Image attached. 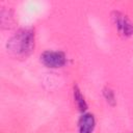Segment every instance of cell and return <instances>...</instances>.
I'll use <instances>...</instances> for the list:
<instances>
[{
    "instance_id": "8992f818",
    "label": "cell",
    "mask_w": 133,
    "mask_h": 133,
    "mask_svg": "<svg viewBox=\"0 0 133 133\" xmlns=\"http://www.w3.org/2000/svg\"><path fill=\"white\" fill-rule=\"evenodd\" d=\"M104 96H105L107 102H109L111 105H114V103H115V98H114L113 91H112L110 88L107 87V88L104 89Z\"/></svg>"
},
{
    "instance_id": "5b68a950",
    "label": "cell",
    "mask_w": 133,
    "mask_h": 133,
    "mask_svg": "<svg viewBox=\"0 0 133 133\" xmlns=\"http://www.w3.org/2000/svg\"><path fill=\"white\" fill-rule=\"evenodd\" d=\"M74 99H75L76 105L79 108V110L84 112L87 109V104H86L84 97L82 96V94H81V91L77 85H74Z\"/></svg>"
},
{
    "instance_id": "7a4b0ae2",
    "label": "cell",
    "mask_w": 133,
    "mask_h": 133,
    "mask_svg": "<svg viewBox=\"0 0 133 133\" xmlns=\"http://www.w3.org/2000/svg\"><path fill=\"white\" fill-rule=\"evenodd\" d=\"M41 60L42 62L51 69H56V68H61L62 65L65 64L66 57L63 52L61 51H45L41 55Z\"/></svg>"
},
{
    "instance_id": "3957f363",
    "label": "cell",
    "mask_w": 133,
    "mask_h": 133,
    "mask_svg": "<svg viewBox=\"0 0 133 133\" xmlns=\"http://www.w3.org/2000/svg\"><path fill=\"white\" fill-rule=\"evenodd\" d=\"M113 22L117 28V30L125 36H130L133 34V24L128 19V17L122 12L114 11L112 14Z\"/></svg>"
},
{
    "instance_id": "6da1fadb",
    "label": "cell",
    "mask_w": 133,
    "mask_h": 133,
    "mask_svg": "<svg viewBox=\"0 0 133 133\" xmlns=\"http://www.w3.org/2000/svg\"><path fill=\"white\" fill-rule=\"evenodd\" d=\"M34 48V32L32 29L19 30L7 43V50L17 57H27Z\"/></svg>"
},
{
    "instance_id": "277c9868",
    "label": "cell",
    "mask_w": 133,
    "mask_h": 133,
    "mask_svg": "<svg viewBox=\"0 0 133 133\" xmlns=\"http://www.w3.org/2000/svg\"><path fill=\"white\" fill-rule=\"evenodd\" d=\"M95 117L91 113H83L79 119V133H91L95 128Z\"/></svg>"
}]
</instances>
